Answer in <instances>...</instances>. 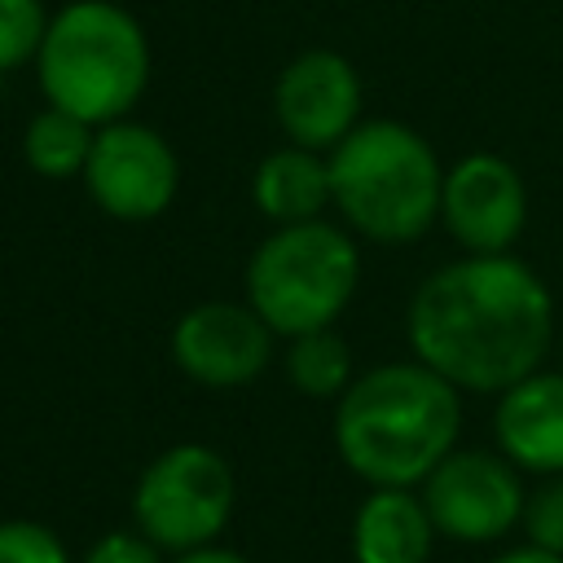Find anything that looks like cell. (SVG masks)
<instances>
[{"label":"cell","instance_id":"1","mask_svg":"<svg viewBox=\"0 0 563 563\" xmlns=\"http://www.w3.org/2000/svg\"><path fill=\"white\" fill-rule=\"evenodd\" d=\"M409 347L457 391H506L545 365L554 303L532 264L466 255L435 268L405 312Z\"/></svg>","mask_w":563,"mask_h":563},{"label":"cell","instance_id":"14","mask_svg":"<svg viewBox=\"0 0 563 563\" xmlns=\"http://www.w3.org/2000/svg\"><path fill=\"white\" fill-rule=\"evenodd\" d=\"M251 202L273 224L317 220L330 207V158L321 150L282 145L268 158H260L251 176Z\"/></svg>","mask_w":563,"mask_h":563},{"label":"cell","instance_id":"22","mask_svg":"<svg viewBox=\"0 0 563 563\" xmlns=\"http://www.w3.org/2000/svg\"><path fill=\"white\" fill-rule=\"evenodd\" d=\"M493 563H563V554H554V550H541V545H519V550H506V554H497Z\"/></svg>","mask_w":563,"mask_h":563},{"label":"cell","instance_id":"19","mask_svg":"<svg viewBox=\"0 0 563 563\" xmlns=\"http://www.w3.org/2000/svg\"><path fill=\"white\" fill-rule=\"evenodd\" d=\"M0 563H70L62 537L35 519L0 523Z\"/></svg>","mask_w":563,"mask_h":563},{"label":"cell","instance_id":"10","mask_svg":"<svg viewBox=\"0 0 563 563\" xmlns=\"http://www.w3.org/2000/svg\"><path fill=\"white\" fill-rule=\"evenodd\" d=\"M273 356V330L251 303L207 299L172 325V361L202 387H246Z\"/></svg>","mask_w":563,"mask_h":563},{"label":"cell","instance_id":"9","mask_svg":"<svg viewBox=\"0 0 563 563\" xmlns=\"http://www.w3.org/2000/svg\"><path fill=\"white\" fill-rule=\"evenodd\" d=\"M440 220L466 255H501L515 246L528 220L523 176L501 154H462L444 167L440 185Z\"/></svg>","mask_w":563,"mask_h":563},{"label":"cell","instance_id":"2","mask_svg":"<svg viewBox=\"0 0 563 563\" xmlns=\"http://www.w3.org/2000/svg\"><path fill=\"white\" fill-rule=\"evenodd\" d=\"M462 431V400L431 365L387 361L352 378L334 405V449L369 488H413Z\"/></svg>","mask_w":563,"mask_h":563},{"label":"cell","instance_id":"20","mask_svg":"<svg viewBox=\"0 0 563 563\" xmlns=\"http://www.w3.org/2000/svg\"><path fill=\"white\" fill-rule=\"evenodd\" d=\"M84 563H163V550H158L141 528H136V532L114 528V532H101V537L88 545Z\"/></svg>","mask_w":563,"mask_h":563},{"label":"cell","instance_id":"17","mask_svg":"<svg viewBox=\"0 0 563 563\" xmlns=\"http://www.w3.org/2000/svg\"><path fill=\"white\" fill-rule=\"evenodd\" d=\"M48 18L53 13L40 0H0V75L35 62Z\"/></svg>","mask_w":563,"mask_h":563},{"label":"cell","instance_id":"21","mask_svg":"<svg viewBox=\"0 0 563 563\" xmlns=\"http://www.w3.org/2000/svg\"><path fill=\"white\" fill-rule=\"evenodd\" d=\"M176 563H251L246 554H238V550H229V545H198V550H185V554H176Z\"/></svg>","mask_w":563,"mask_h":563},{"label":"cell","instance_id":"8","mask_svg":"<svg viewBox=\"0 0 563 563\" xmlns=\"http://www.w3.org/2000/svg\"><path fill=\"white\" fill-rule=\"evenodd\" d=\"M88 198L114 220H154L172 207L180 189V163L167 136L150 123L114 119L101 123L84 163Z\"/></svg>","mask_w":563,"mask_h":563},{"label":"cell","instance_id":"7","mask_svg":"<svg viewBox=\"0 0 563 563\" xmlns=\"http://www.w3.org/2000/svg\"><path fill=\"white\" fill-rule=\"evenodd\" d=\"M519 466L506 453L488 449H453L422 479V506L440 537L449 541H497L523 515Z\"/></svg>","mask_w":563,"mask_h":563},{"label":"cell","instance_id":"4","mask_svg":"<svg viewBox=\"0 0 563 563\" xmlns=\"http://www.w3.org/2000/svg\"><path fill=\"white\" fill-rule=\"evenodd\" d=\"M48 106L101 128L128 119L150 84V40L114 0H70L48 18L35 53Z\"/></svg>","mask_w":563,"mask_h":563},{"label":"cell","instance_id":"18","mask_svg":"<svg viewBox=\"0 0 563 563\" xmlns=\"http://www.w3.org/2000/svg\"><path fill=\"white\" fill-rule=\"evenodd\" d=\"M523 532L532 545L563 554V475H545L528 497H523V515H519Z\"/></svg>","mask_w":563,"mask_h":563},{"label":"cell","instance_id":"3","mask_svg":"<svg viewBox=\"0 0 563 563\" xmlns=\"http://www.w3.org/2000/svg\"><path fill=\"white\" fill-rule=\"evenodd\" d=\"M440 158L400 119H361L330 150V202L369 242L405 246L440 220Z\"/></svg>","mask_w":563,"mask_h":563},{"label":"cell","instance_id":"5","mask_svg":"<svg viewBox=\"0 0 563 563\" xmlns=\"http://www.w3.org/2000/svg\"><path fill=\"white\" fill-rule=\"evenodd\" d=\"M361 282V251L330 220L277 224L246 260V303L273 334L295 339L334 325Z\"/></svg>","mask_w":563,"mask_h":563},{"label":"cell","instance_id":"15","mask_svg":"<svg viewBox=\"0 0 563 563\" xmlns=\"http://www.w3.org/2000/svg\"><path fill=\"white\" fill-rule=\"evenodd\" d=\"M92 136H97V128L84 123L79 114L44 106L40 114H31V123L22 132V158H26V167L35 176H48V180L84 176Z\"/></svg>","mask_w":563,"mask_h":563},{"label":"cell","instance_id":"6","mask_svg":"<svg viewBox=\"0 0 563 563\" xmlns=\"http://www.w3.org/2000/svg\"><path fill=\"white\" fill-rule=\"evenodd\" d=\"M238 501L233 466L211 444H172L163 449L132 488V519L136 528L167 554H185L211 545Z\"/></svg>","mask_w":563,"mask_h":563},{"label":"cell","instance_id":"11","mask_svg":"<svg viewBox=\"0 0 563 563\" xmlns=\"http://www.w3.org/2000/svg\"><path fill=\"white\" fill-rule=\"evenodd\" d=\"M273 110L290 145L334 150L361 123V75L343 53L308 48L282 66Z\"/></svg>","mask_w":563,"mask_h":563},{"label":"cell","instance_id":"16","mask_svg":"<svg viewBox=\"0 0 563 563\" xmlns=\"http://www.w3.org/2000/svg\"><path fill=\"white\" fill-rule=\"evenodd\" d=\"M286 383L312 400H334L352 383V352L334 334V325L295 334L286 343Z\"/></svg>","mask_w":563,"mask_h":563},{"label":"cell","instance_id":"13","mask_svg":"<svg viewBox=\"0 0 563 563\" xmlns=\"http://www.w3.org/2000/svg\"><path fill=\"white\" fill-rule=\"evenodd\" d=\"M435 523L413 488H369L352 515V559L356 563H427L435 545Z\"/></svg>","mask_w":563,"mask_h":563},{"label":"cell","instance_id":"12","mask_svg":"<svg viewBox=\"0 0 563 563\" xmlns=\"http://www.w3.org/2000/svg\"><path fill=\"white\" fill-rule=\"evenodd\" d=\"M493 440L519 471L563 475V369H532L497 391Z\"/></svg>","mask_w":563,"mask_h":563}]
</instances>
